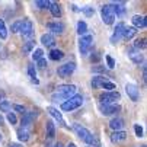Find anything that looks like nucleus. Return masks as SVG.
Here are the masks:
<instances>
[{
  "instance_id": "nucleus-42",
  "label": "nucleus",
  "mask_w": 147,
  "mask_h": 147,
  "mask_svg": "<svg viewBox=\"0 0 147 147\" xmlns=\"http://www.w3.org/2000/svg\"><path fill=\"white\" fill-rule=\"evenodd\" d=\"M45 66H47V60H45V58H41V60H38V67L44 69Z\"/></svg>"
},
{
  "instance_id": "nucleus-19",
  "label": "nucleus",
  "mask_w": 147,
  "mask_h": 147,
  "mask_svg": "<svg viewBox=\"0 0 147 147\" xmlns=\"http://www.w3.org/2000/svg\"><path fill=\"white\" fill-rule=\"evenodd\" d=\"M111 7H112V10H114V15H124L125 13V7H124V3H114V5H111Z\"/></svg>"
},
{
  "instance_id": "nucleus-7",
  "label": "nucleus",
  "mask_w": 147,
  "mask_h": 147,
  "mask_svg": "<svg viewBox=\"0 0 147 147\" xmlns=\"http://www.w3.org/2000/svg\"><path fill=\"white\" fill-rule=\"evenodd\" d=\"M99 99H100L102 105H112L115 100L119 99V93L118 92H105L100 95Z\"/></svg>"
},
{
  "instance_id": "nucleus-4",
  "label": "nucleus",
  "mask_w": 147,
  "mask_h": 147,
  "mask_svg": "<svg viewBox=\"0 0 147 147\" xmlns=\"http://www.w3.org/2000/svg\"><path fill=\"white\" fill-rule=\"evenodd\" d=\"M92 47H93V36L92 35H83L79 41V48H80L82 55H88L89 51L92 50Z\"/></svg>"
},
{
  "instance_id": "nucleus-21",
  "label": "nucleus",
  "mask_w": 147,
  "mask_h": 147,
  "mask_svg": "<svg viewBox=\"0 0 147 147\" xmlns=\"http://www.w3.org/2000/svg\"><path fill=\"white\" fill-rule=\"evenodd\" d=\"M18 137L20 141H28L29 140V131L26 128H19L18 130Z\"/></svg>"
},
{
  "instance_id": "nucleus-1",
  "label": "nucleus",
  "mask_w": 147,
  "mask_h": 147,
  "mask_svg": "<svg viewBox=\"0 0 147 147\" xmlns=\"http://www.w3.org/2000/svg\"><path fill=\"white\" fill-rule=\"evenodd\" d=\"M73 130H74V133L79 136V138H80L82 141H85V143H88V144H95V143H96L93 134H92L88 128L82 127L80 124H74V125H73Z\"/></svg>"
},
{
  "instance_id": "nucleus-36",
  "label": "nucleus",
  "mask_w": 147,
  "mask_h": 147,
  "mask_svg": "<svg viewBox=\"0 0 147 147\" xmlns=\"http://www.w3.org/2000/svg\"><path fill=\"white\" fill-rule=\"evenodd\" d=\"M134 131H136V136L137 137H143V128H141V125L136 124L134 125Z\"/></svg>"
},
{
  "instance_id": "nucleus-34",
  "label": "nucleus",
  "mask_w": 147,
  "mask_h": 147,
  "mask_svg": "<svg viewBox=\"0 0 147 147\" xmlns=\"http://www.w3.org/2000/svg\"><path fill=\"white\" fill-rule=\"evenodd\" d=\"M28 73H29V76L32 77V80H34L35 83H38V80L35 79V77H36V73H35V67H34L32 64H29V66H28Z\"/></svg>"
},
{
  "instance_id": "nucleus-29",
  "label": "nucleus",
  "mask_w": 147,
  "mask_h": 147,
  "mask_svg": "<svg viewBox=\"0 0 147 147\" xmlns=\"http://www.w3.org/2000/svg\"><path fill=\"white\" fill-rule=\"evenodd\" d=\"M12 109V105L7 102V100H2L0 102V111H3V112H9Z\"/></svg>"
},
{
  "instance_id": "nucleus-47",
  "label": "nucleus",
  "mask_w": 147,
  "mask_h": 147,
  "mask_svg": "<svg viewBox=\"0 0 147 147\" xmlns=\"http://www.w3.org/2000/svg\"><path fill=\"white\" fill-rule=\"evenodd\" d=\"M67 147H76V144H73V143H70V144H69Z\"/></svg>"
},
{
  "instance_id": "nucleus-16",
  "label": "nucleus",
  "mask_w": 147,
  "mask_h": 147,
  "mask_svg": "<svg viewBox=\"0 0 147 147\" xmlns=\"http://www.w3.org/2000/svg\"><path fill=\"white\" fill-rule=\"evenodd\" d=\"M47 111H48V114L50 115H53L61 125H63V127H64V119H63V117H61V114L58 112V109H55V108H53V107H50V108H47Z\"/></svg>"
},
{
  "instance_id": "nucleus-26",
  "label": "nucleus",
  "mask_w": 147,
  "mask_h": 147,
  "mask_svg": "<svg viewBox=\"0 0 147 147\" xmlns=\"http://www.w3.org/2000/svg\"><path fill=\"white\" fill-rule=\"evenodd\" d=\"M103 82H107V79L102 77V76H96V77H93V80H92V86H93V88H99Z\"/></svg>"
},
{
  "instance_id": "nucleus-46",
  "label": "nucleus",
  "mask_w": 147,
  "mask_h": 147,
  "mask_svg": "<svg viewBox=\"0 0 147 147\" xmlns=\"http://www.w3.org/2000/svg\"><path fill=\"white\" fill-rule=\"evenodd\" d=\"M2 124H3V117L0 115V125H2Z\"/></svg>"
},
{
  "instance_id": "nucleus-31",
  "label": "nucleus",
  "mask_w": 147,
  "mask_h": 147,
  "mask_svg": "<svg viewBox=\"0 0 147 147\" xmlns=\"http://www.w3.org/2000/svg\"><path fill=\"white\" fill-rule=\"evenodd\" d=\"M32 48H34V41H28V42L24 45L22 51H24V54H29L32 51Z\"/></svg>"
},
{
  "instance_id": "nucleus-28",
  "label": "nucleus",
  "mask_w": 147,
  "mask_h": 147,
  "mask_svg": "<svg viewBox=\"0 0 147 147\" xmlns=\"http://www.w3.org/2000/svg\"><path fill=\"white\" fill-rule=\"evenodd\" d=\"M130 58L136 63V64H140V63L143 61V54H140V53H131L130 54Z\"/></svg>"
},
{
  "instance_id": "nucleus-3",
  "label": "nucleus",
  "mask_w": 147,
  "mask_h": 147,
  "mask_svg": "<svg viewBox=\"0 0 147 147\" xmlns=\"http://www.w3.org/2000/svg\"><path fill=\"white\" fill-rule=\"evenodd\" d=\"M82 103H83V96L74 95L73 98H70L61 103V109L63 111H73V109H77L79 107H82Z\"/></svg>"
},
{
  "instance_id": "nucleus-23",
  "label": "nucleus",
  "mask_w": 147,
  "mask_h": 147,
  "mask_svg": "<svg viewBox=\"0 0 147 147\" xmlns=\"http://www.w3.org/2000/svg\"><path fill=\"white\" fill-rule=\"evenodd\" d=\"M48 9L51 10V13H53V16H54V18H60V15H61V10H60V6H58L57 3L51 2V5H50V7H48Z\"/></svg>"
},
{
  "instance_id": "nucleus-40",
  "label": "nucleus",
  "mask_w": 147,
  "mask_h": 147,
  "mask_svg": "<svg viewBox=\"0 0 147 147\" xmlns=\"http://www.w3.org/2000/svg\"><path fill=\"white\" fill-rule=\"evenodd\" d=\"M7 121L10 122V124H16V115L15 114H7Z\"/></svg>"
},
{
  "instance_id": "nucleus-5",
  "label": "nucleus",
  "mask_w": 147,
  "mask_h": 147,
  "mask_svg": "<svg viewBox=\"0 0 147 147\" xmlns=\"http://www.w3.org/2000/svg\"><path fill=\"white\" fill-rule=\"evenodd\" d=\"M102 20L107 25H111L114 24V20H115V15H114V10L111 7V5H105L102 6Z\"/></svg>"
},
{
  "instance_id": "nucleus-43",
  "label": "nucleus",
  "mask_w": 147,
  "mask_h": 147,
  "mask_svg": "<svg viewBox=\"0 0 147 147\" xmlns=\"http://www.w3.org/2000/svg\"><path fill=\"white\" fill-rule=\"evenodd\" d=\"M3 98H5V93H3V92H0V100H2Z\"/></svg>"
},
{
  "instance_id": "nucleus-27",
  "label": "nucleus",
  "mask_w": 147,
  "mask_h": 147,
  "mask_svg": "<svg viewBox=\"0 0 147 147\" xmlns=\"http://www.w3.org/2000/svg\"><path fill=\"white\" fill-rule=\"evenodd\" d=\"M50 5H51V2H48V0H36L35 2V6L39 9H47V7H50Z\"/></svg>"
},
{
  "instance_id": "nucleus-2",
  "label": "nucleus",
  "mask_w": 147,
  "mask_h": 147,
  "mask_svg": "<svg viewBox=\"0 0 147 147\" xmlns=\"http://www.w3.org/2000/svg\"><path fill=\"white\" fill-rule=\"evenodd\" d=\"M76 95V86L74 85H63V86H58V89H57V95H54L53 96V99H57V98H60V99H70V98H73Z\"/></svg>"
},
{
  "instance_id": "nucleus-39",
  "label": "nucleus",
  "mask_w": 147,
  "mask_h": 147,
  "mask_svg": "<svg viewBox=\"0 0 147 147\" xmlns=\"http://www.w3.org/2000/svg\"><path fill=\"white\" fill-rule=\"evenodd\" d=\"M107 63H108V67H115V61H114V58L112 57H109V55H107Z\"/></svg>"
},
{
  "instance_id": "nucleus-9",
  "label": "nucleus",
  "mask_w": 147,
  "mask_h": 147,
  "mask_svg": "<svg viewBox=\"0 0 147 147\" xmlns=\"http://www.w3.org/2000/svg\"><path fill=\"white\" fill-rule=\"evenodd\" d=\"M99 109L102 111V114L103 115H112V114H117L118 111H121V107L119 105H102L100 103V107H99Z\"/></svg>"
},
{
  "instance_id": "nucleus-6",
  "label": "nucleus",
  "mask_w": 147,
  "mask_h": 147,
  "mask_svg": "<svg viewBox=\"0 0 147 147\" xmlns=\"http://www.w3.org/2000/svg\"><path fill=\"white\" fill-rule=\"evenodd\" d=\"M74 69H76V64L71 61V63H66V64H63V66H60L58 67V70H57V73H58V76L60 77H69L73 71H74Z\"/></svg>"
},
{
  "instance_id": "nucleus-11",
  "label": "nucleus",
  "mask_w": 147,
  "mask_h": 147,
  "mask_svg": "<svg viewBox=\"0 0 147 147\" xmlns=\"http://www.w3.org/2000/svg\"><path fill=\"white\" fill-rule=\"evenodd\" d=\"M124 28H125V25L122 24V22H119L118 25H117V28H115V32H114V35L111 36V42L112 44H117L118 41L122 38V32H124Z\"/></svg>"
},
{
  "instance_id": "nucleus-33",
  "label": "nucleus",
  "mask_w": 147,
  "mask_h": 147,
  "mask_svg": "<svg viewBox=\"0 0 147 147\" xmlns=\"http://www.w3.org/2000/svg\"><path fill=\"white\" fill-rule=\"evenodd\" d=\"M42 55H44V51L41 50V48L35 50V51H34V54H32V57H34V60H35V61L41 60V58H42Z\"/></svg>"
},
{
  "instance_id": "nucleus-10",
  "label": "nucleus",
  "mask_w": 147,
  "mask_h": 147,
  "mask_svg": "<svg viewBox=\"0 0 147 147\" xmlns=\"http://www.w3.org/2000/svg\"><path fill=\"white\" fill-rule=\"evenodd\" d=\"M32 31H34V25H32V22H31V20H24L19 32L22 34L24 36H31V35H32Z\"/></svg>"
},
{
  "instance_id": "nucleus-49",
  "label": "nucleus",
  "mask_w": 147,
  "mask_h": 147,
  "mask_svg": "<svg viewBox=\"0 0 147 147\" xmlns=\"http://www.w3.org/2000/svg\"><path fill=\"white\" fill-rule=\"evenodd\" d=\"M0 138H2V136H0Z\"/></svg>"
},
{
  "instance_id": "nucleus-41",
  "label": "nucleus",
  "mask_w": 147,
  "mask_h": 147,
  "mask_svg": "<svg viewBox=\"0 0 147 147\" xmlns=\"http://www.w3.org/2000/svg\"><path fill=\"white\" fill-rule=\"evenodd\" d=\"M13 109H15V111H18V112L25 114V108L22 107V105H13Z\"/></svg>"
},
{
  "instance_id": "nucleus-32",
  "label": "nucleus",
  "mask_w": 147,
  "mask_h": 147,
  "mask_svg": "<svg viewBox=\"0 0 147 147\" xmlns=\"http://www.w3.org/2000/svg\"><path fill=\"white\" fill-rule=\"evenodd\" d=\"M100 86H102L103 89H107V90H109V92H114V89H115V85H114L112 82H108V80H107V82H103V83H102Z\"/></svg>"
},
{
  "instance_id": "nucleus-8",
  "label": "nucleus",
  "mask_w": 147,
  "mask_h": 147,
  "mask_svg": "<svg viewBox=\"0 0 147 147\" xmlns=\"http://www.w3.org/2000/svg\"><path fill=\"white\" fill-rule=\"evenodd\" d=\"M125 92H127V95L130 96L131 100L137 102L138 98H140V92H138V88L136 85H133V83H128L127 86H125Z\"/></svg>"
},
{
  "instance_id": "nucleus-37",
  "label": "nucleus",
  "mask_w": 147,
  "mask_h": 147,
  "mask_svg": "<svg viewBox=\"0 0 147 147\" xmlns=\"http://www.w3.org/2000/svg\"><path fill=\"white\" fill-rule=\"evenodd\" d=\"M83 12H85V15H88V16H92V15L95 13V9H93V7L86 6V7H83Z\"/></svg>"
},
{
  "instance_id": "nucleus-13",
  "label": "nucleus",
  "mask_w": 147,
  "mask_h": 147,
  "mask_svg": "<svg viewBox=\"0 0 147 147\" xmlns=\"http://www.w3.org/2000/svg\"><path fill=\"white\" fill-rule=\"evenodd\" d=\"M41 42H42L45 47H54L55 38H54L51 34H44L42 36H41Z\"/></svg>"
},
{
  "instance_id": "nucleus-24",
  "label": "nucleus",
  "mask_w": 147,
  "mask_h": 147,
  "mask_svg": "<svg viewBox=\"0 0 147 147\" xmlns=\"http://www.w3.org/2000/svg\"><path fill=\"white\" fill-rule=\"evenodd\" d=\"M63 57H64V53L60 51V50H53L50 53V58L51 60H61Z\"/></svg>"
},
{
  "instance_id": "nucleus-45",
  "label": "nucleus",
  "mask_w": 147,
  "mask_h": 147,
  "mask_svg": "<svg viewBox=\"0 0 147 147\" xmlns=\"http://www.w3.org/2000/svg\"><path fill=\"white\" fill-rule=\"evenodd\" d=\"M9 147H20V146H19V144H15V143H13V144H10Z\"/></svg>"
},
{
  "instance_id": "nucleus-20",
  "label": "nucleus",
  "mask_w": 147,
  "mask_h": 147,
  "mask_svg": "<svg viewBox=\"0 0 147 147\" xmlns=\"http://www.w3.org/2000/svg\"><path fill=\"white\" fill-rule=\"evenodd\" d=\"M45 128H47V136H48V138H53V137L55 136V127H54V122H53V121H47Z\"/></svg>"
},
{
  "instance_id": "nucleus-38",
  "label": "nucleus",
  "mask_w": 147,
  "mask_h": 147,
  "mask_svg": "<svg viewBox=\"0 0 147 147\" xmlns=\"http://www.w3.org/2000/svg\"><path fill=\"white\" fill-rule=\"evenodd\" d=\"M144 42H146V39H138V41H136V44H134V45H136L137 48H144V47H146Z\"/></svg>"
},
{
  "instance_id": "nucleus-22",
  "label": "nucleus",
  "mask_w": 147,
  "mask_h": 147,
  "mask_svg": "<svg viewBox=\"0 0 147 147\" xmlns=\"http://www.w3.org/2000/svg\"><path fill=\"white\" fill-rule=\"evenodd\" d=\"M35 115H36V114H29V112H26V114L24 115V118H22V125H24V128H26L28 125L32 122V119H34Z\"/></svg>"
},
{
  "instance_id": "nucleus-17",
  "label": "nucleus",
  "mask_w": 147,
  "mask_h": 147,
  "mask_svg": "<svg viewBox=\"0 0 147 147\" xmlns=\"http://www.w3.org/2000/svg\"><path fill=\"white\" fill-rule=\"evenodd\" d=\"M136 34H137V29H136V28H133V26H125V28H124V32H122V38L131 39Z\"/></svg>"
},
{
  "instance_id": "nucleus-25",
  "label": "nucleus",
  "mask_w": 147,
  "mask_h": 147,
  "mask_svg": "<svg viewBox=\"0 0 147 147\" xmlns=\"http://www.w3.org/2000/svg\"><path fill=\"white\" fill-rule=\"evenodd\" d=\"M77 32H79V35H85L86 32H88V25H86V22H80L77 24Z\"/></svg>"
},
{
  "instance_id": "nucleus-35",
  "label": "nucleus",
  "mask_w": 147,
  "mask_h": 147,
  "mask_svg": "<svg viewBox=\"0 0 147 147\" xmlns=\"http://www.w3.org/2000/svg\"><path fill=\"white\" fill-rule=\"evenodd\" d=\"M22 22H24V20H18V22H15V24L10 26L12 32H19V31H20V26H22Z\"/></svg>"
},
{
  "instance_id": "nucleus-14",
  "label": "nucleus",
  "mask_w": 147,
  "mask_h": 147,
  "mask_svg": "<svg viewBox=\"0 0 147 147\" xmlns=\"http://www.w3.org/2000/svg\"><path fill=\"white\" fill-rule=\"evenodd\" d=\"M109 127H111L114 131H121V128L124 127V119H122V118H114V119H111Z\"/></svg>"
},
{
  "instance_id": "nucleus-18",
  "label": "nucleus",
  "mask_w": 147,
  "mask_h": 147,
  "mask_svg": "<svg viewBox=\"0 0 147 147\" xmlns=\"http://www.w3.org/2000/svg\"><path fill=\"white\" fill-rule=\"evenodd\" d=\"M125 138H127V133H125V131H115V133L111 136V140H112L114 143L124 141Z\"/></svg>"
},
{
  "instance_id": "nucleus-44",
  "label": "nucleus",
  "mask_w": 147,
  "mask_h": 147,
  "mask_svg": "<svg viewBox=\"0 0 147 147\" xmlns=\"http://www.w3.org/2000/svg\"><path fill=\"white\" fill-rule=\"evenodd\" d=\"M54 147H64V146H63V144H61V143H57V144H55V146H54Z\"/></svg>"
},
{
  "instance_id": "nucleus-48",
  "label": "nucleus",
  "mask_w": 147,
  "mask_h": 147,
  "mask_svg": "<svg viewBox=\"0 0 147 147\" xmlns=\"http://www.w3.org/2000/svg\"><path fill=\"white\" fill-rule=\"evenodd\" d=\"M141 147H146V146H141Z\"/></svg>"
},
{
  "instance_id": "nucleus-12",
  "label": "nucleus",
  "mask_w": 147,
  "mask_h": 147,
  "mask_svg": "<svg viewBox=\"0 0 147 147\" xmlns=\"http://www.w3.org/2000/svg\"><path fill=\"white\" fill-rule=\"evenodd\" d=\"M64 24L63 22H51V24H48V29L51 31V32H54V34H63L64 32Z\"/></svg>"
},
{
  "instance_id": "nucleus-15",
  "label": "nucleus",
  "mask_w": 147,
  "mask_h": 147,
  "mask_svg": "<svg viewBox=\"0 0 147 147\" xmlns=\"http://www.w3.org/2000/svg\"><path fill=\"white\" fill-rule=\"evenodd\" d=\"M131 22H133V25H134L136 28H144V26H146V19H144L143 16H140V15L133 16ZM134 26H133V28H134Z\"/></svg>"
},
{
  "instance_id": "nucleus-30",
  "label": "nucleus",
  "mask_w": 147,
  "mask_h": 147,
  "mask_svg": "<svg viewBox=\"0 0 147 147\" xmlns=\"http://www.w3.org/2000/svg\"><path fill=\"white\" fill-rule=\"evenodd\" d=\"M7 36V31H6V26H5V22L3 19H0V38H6Z\"/></svg>"
}]
</instances>
